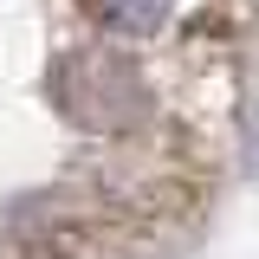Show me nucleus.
I'll return each mask as SVG.
<instances>
[{
  "instance_id": "nucleus-1",
  "label": "nucleus",
  "mask_w": 259,
  "mask_h": 259,
  "mask_svg": "<svg viewBox=\"0 0 259 259\" xmlns=\"http://www.w3.org/2000/svg\"><path fill=\"white\" fill-rule=\"evenodd\" d=\"M91 7L104 13V20H117V26H149L168 0H91Z\"/></svg>"
}]
</instances>
